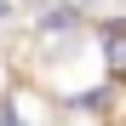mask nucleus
<instances>
[{
    "mask_svg": "<svg viewBox=\"0 0 126 126\" xmlns=\"http://www.w3.org/2000/svg\"><path fill=\"white\" fill-rule=\"evenodd\" d=\"M103 52H109L115 75L126 80V23H109V29H103Z\"/></svg>",
    "mask_w": 126,
    "mask_h": 126,
    "instance_id": "nucleus-1",
    "label": "nucleus"
}]
</instances>
